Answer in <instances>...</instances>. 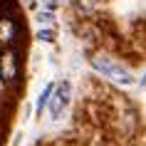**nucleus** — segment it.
Segmentation results:
<instances>
[{
  "instance_id": "obj_1",
  "label": "nucleus",
  "mask_w": 146,
  "mask_h": 146,
  "mask_svg": "<svg viewBox=\"0 0 146 146\" xmlns=\"http://www.w3.org/2000/svg\"><path fill=\"white\" fill-rule=\"evenodd\" d=\"M92 67L97 69V72H102L104 77H109L111 82H116V84H134V77H131L129 72L124 67H119L114 60L104 57V54H94L92 57Z\"/></svg>"
},
{
  "instance_id": "obj_2",
  "label": "nucleus",
  "mask_w": 146,
  "mask_h": 146,
  "mask_svg": "<svg viewBox=\"0 0 146 146\" xmlns=\"http://www.w3.org/2000/svg\"><path fill=\"white\" fill-rule=\"evenodd\" d=\"M20 77V60L13 47H3L0 50V82L3 84H13Z\"/></svg>"
},
{
  "instance_id": "obj_3",
  "label": "nucleus",
  "mask_w": 146,
  "mask_h": 146,
  "mask_svg": "<svg viewBox=\"0 0 146 146\" xmlns=\"http://www.w3.org/2000/svg\"><path fill=\"white\" fill-rule=\"evenodd\" d=\"M69 94H72V87H69V82H62L60 87H54L52 89V94H50V116L52 119H60L62 116V111L67 109V104H69Z\"/></svg>"
},
{
  "instance_id": "obj_4",
  "label": "nucleus",
  "mask_w": 146,
  "mask_h": 146,
  "mask_svg": "<svg viewBox=\"0 0 146 146\" xmlns=\"http://www.w3.org/2000/svg\"><path fill=\"white\" fill-rule=\"evenodd\" d=\"M15 35H17V23L10 15H0V45L15 42Z\"/></svg>"
},
{
  "instance_id": "obj_5",
  "label": "nucleus",
  "mask_w": 146,
  "mask_h": 146,
  "mask_svg": "<svg viewBox=\"0 0 146 146\" xmlns=\"http://www.w3.org/2000/svg\"><path fill=\"white\" fill-rule=\"evenodd\" d=\"M52 89H54L52 84H47L45 89H42V94L37 97V104H35V111H37V114H42V111H45V107H47V102H50V94H52Z\"/></svg>"
},
{
  "instance_id": "obj_6",
  "label": "nucleus",
  "mask_w": 146,
  "mask_h": 146,
  "mask_svg": "<svg viewBox=\"0 0 146 146\" xmlns=\"http://www.w3.org/2000/svg\"><path fill=\"white\" fill-rule=\"evenodd\" d=\"M102 3H104V0H77V8L82 10V13H94Z\"/></svg>"
},
{
  "instance_id": "obj_7",
  "label": "nucleus",
  "mask_w": 146,
  "mask_h": 146,
  "mask_svg": "<svg viewBox=\"0 0 146 146\" xmlns=\"http://www.w3.org/2000/svg\"><path fill=\"white\" fill-rule=\"evenodd\" d=\"M37 37L42 40V42H52L54 32H52V30H40V32H37Z\"/></svg>"
},
{
  "instance_id": "obj_8",
  "label": "nucleus",
  "mask_w": 146,
  "mask_h": 146,
  "mask_svg": "<svg viewBox=\"0 0 146 146\" xmlns=\"http://www.w3.org/2000/svg\"><path fill=\"white\" fill-rule=\"evenodd\" d=\"M144 84H146V77H144Z\"/></svg>"
},
{
  "instance_id": "obj_9",
  "label": "nucleus",
  "mask_w": 146,
  "mask_h": 146,
  "mask_svg": "<svg viewBox=\"0 0 146 146\" xmlns=\"http://www.w3.org/2000/svg\"><path fill=\"white\" fill-rule=\"evenodd\" d=\"M0 10H3V8H0Z\"/></svg>"
}]
</instances>
